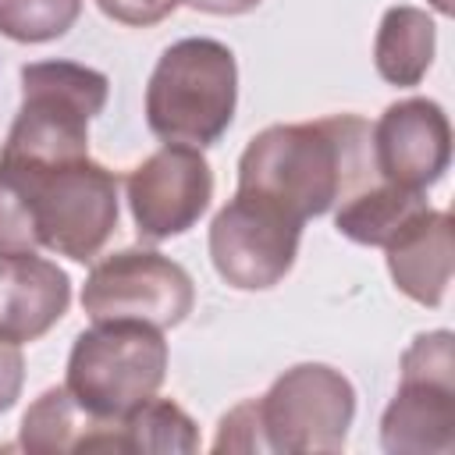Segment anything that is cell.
I'll return each mask as SVG.
<instances>
[{
  "label": "cell",
  "mask_w": 455,
  "mask_h": 455,
  "mask_svg": "<svg viewBox=\"0 0 455 455\" xmlns=\"http://www.w3.org/2000/svg\"><path fill=\"white\" fill-rule=\"evenodd\" d=\"M36 249H39V238L32 228L28 199H25L21 185L0 167V256L36 252Z\"/></svg>",
  "instance_id": "obj_19"
},
{
  "label": "cell",
  "mask_w": 455,
  "mask_h": 455,
  "mask_svg": "<svg viewBox=\"0 0 455 455\" xmlns=\"http://www.w3.org/2000/svg\"><path fill=\"white\" fill-rule=\"evenodd\" d=\"M128 206L146 242L185 235L213 199V174L196 146L164 142L128 174Z\"/></svg>",
  "instance_id": "obj_10"
},
{
  "label": "cell",
  "mask_w": 455,
  "mask_h": 455,
  "mask_svg": "<svg viewBox=\"0 0 455 455\" xmlns=\"http://www.w3.org/2000/svg\"><path fill=\"white\" fill-rule=\"evenodd\" d=\"M256 412L267 451L334 455L345 448L355 416V387L327 363H299L256 398Z\"/></svg>",
  "instance_id": "obj_7"
},
{
  "label": "cell",
  "mask_w": 455,
  "mask_h": 455,
  "mask_svg": "<svg viewBox=\"0 0 455 455\" xmlns=\"http://www.w3.org/2000/svg\"><path fill=\"white\" fill-rule=\"evenodd\" d=\"M377 178L370 124L355 114L270 124L249 139L238 160V192L302 224Z\"/></svg>",
  "instance_id": "obj_1"
},
{
  "label": "cell",
  "mask_w": 455,
  "mask_h": 455,
  "mask_svg": "<svg viewBox=\"0 0 455 455\" xmlns=\"http://www.w3.org/2000/svg\"><path fill=\"white\" fill-rule=\"evenodd\" d=\"M21 384H25V355H21V345L0 338V412H7L18 402Z\"/></svg>",
  "instance_id": "obj_22"
},
{
  "label": "cell",
  "mask_w": 455,
  "mask_h": 455,
  "mask_svg": "<svg viewBox=\"0 0 455 455\" xmlns=\"http://www.w3.org/2000/svg\"><path fill=\"white\" fill-rule=\"evenodd\" d=\"M103 71L75 60H36L21 68V107L0 160L60 164L89 156V121L107 107Z\"/></svg>",
  "instance_id": "obj_4"
},
{
  "label": "cell",
  "mask_w": 455,
  "mask_h": 455,
  "mask_svg": "<svg viewBox=\"0 0 455 455\" xmlns=\"http://www.w3.org/2000/svg\"><path fill=\"white\" fill-rule=\"evenodd\" d=\"M71 306V277L36 252L0 256V338L25 345L43 338Z\"/></svg>",
  "instance_id": "obj_12"
},
{
  "label": "cell",
  "mask_w": 455,
  "mask_h": 455,
  "mask_svg": "<svg viewBox=\"0 0 455 455\" xmlns=\"http://www.w3.org/2000/svg\"><path fill=\"white\" fill-rule=\"evenodd\" d=\"M167 377L164 331L142 320H92L68 355L64 387L92 416L124 419Z\"/></svg>",
  "instance_id": "obj_5"
},
{
  "label": "cell",
  "mask_w": 455,
  "mask_h": 455,
  "mask_svg": "<svg viewBox=\"0 0 455 455\" xmlns=\"http://www.w3.org/2000/svg\"><path fill=\"white\" fill-rule=\"evenodd\" d=\"M96 4L107 18L132 25V28H146V25H156L167 14H174V7L181 0H96Z\"/></svg>",
  "instance_id": "obj_21"
},
{
  "label": "cell",
  "mask_w": 455,
  "mask_h": 455,
  "mask_svg": "<svg viewBox=\"0 0 455 455\" xmlns=\"http://www.w3.org/2000/svg\"><path fill=\"white\" fill-rule=\"evenodd\" d=\"M213 451H267L263 430H259V412H256V398L235 405L217 430Z\"/></svg>",
  "instance_id": "obj_20"
},
{
  "label": "cell",
  "mask_w": 455,
  "mask_h": 455,
  "mask_svg": "<svg viewBox=\"0 0 455 455\" xmlns=\"http://www.w3.org/2000/svg\"><path fill=\"white\" fill-rule=\"evenodd\" d=\"M387 270L402 295L419 306H441L451 284V217L444 210L416 213L387 245Z\"/></svg>",
  "instance_id": "obj_13"
},
{
  "label": "cell",
  "mask_w": 455,
  "mask_h": 455,
  "mask_svg": "<svg viewBox=\"0 0 455 455\" xmlns=\"http://www.w3.org/2000/svg\"><path fill=\"white\" fill-rule=\"evenodd\" d=\"M124 451H178L192 455L199 448V430L192 416L171 398H146L121 419Z\"/></svg>",
  "instance_id": "obj_17"
},
{
  "label": "cell",
  "mask_w": 455,
  "mask_h": 455,
  "mask_svg": "<svg viewBox=\"0 0 455 455\" xmlns=\"http://www.w3.org/2000/svg\"><path fill=\"white\" fill-rule=\"evenodd\" d=\"M196 306L188 270L153 249H121L100 259L82 284L89 320H142L160 331L178 327Z\"/></svg>",
  "instance_id": "obj_8"
},
{
  "label": "cell",
  "mask_w": 455,
  "mask_h": 455,
  "mask_svg": "<svg viewBox=\"0 0 455 455\" xmlns=\"http://www.w3.org/2000/svg\"><path fill=\"white\" fill-rule=\"evenodd\" d=\"M188 4L192 11H203V14H245L252 7H259V0H181Z\"/></svg>",
  "instance_id": "obj_23"
},
{
  "label": "cell",
  "mask_w": 455,
  "mask_h": 455,
  "mask_svg": "<svg viewBox=\"0 0 455 455\" xmlns=\"http://www.w3.org/2000/svg\"><path fill=\"white\" fill-rule=\"evenodd\" d=\"M0 167L21 185L32 213L39 249L89 263L117 228V174L103 164L78 156L60 164H18Z\"/></svg>",
  "instance_id": "obj_3"
},
{
  "label": "cell",
  "mask_w": 455,
  "mask_h": 455,
  "mask_svg": "<svg viewBox=\"0 0 455 455\" xmlns=\"http://www.w3.org/2000/svg\"><path fill=\"white\" fill-rule=\"evenodd\" d=\"M302 220L235 192L210 224L213 270L238 291H267L295 267Z\"/></svg>",
  "instance_id": "obj_9"
},
{
  "label": "cell",
  "mask_w": 455,
  "mask_h": 455,
  "mask_svg": "<svg viewBox=\"0 0 455 455\" xmlns=\"http://www.w3.org/2000/svg\"><path fill=\"white\" fill-rule=\"evenodd\" d=\"M377 174L391 185L427 192L451 164V124L441 103L409 96L391 103L370 128Z\"/></svg>",
  "instance_id": "obj_11"
},
{
  "label": "cell",
  "mask_w": 455,
  "mask_h": 455,
  "mask_svg": "<svg viewBox=\"0 0 455 455\" xmlns=\"http://www.w3.org/2000/svg\"><path fill=\"white\" fill-rule=\"evenodd\" d=\"M82 14V0H0V36L14 43L60 39Z\"/></svg>",
  "instance_id": "obj_18"
},
{
  "label": "cell",
  "mask_w": 455,
  "mask_h": 455,
  "mask_svg": "<svg viewBox=\"0 0 455 455\" xmlns=\"http://www.w3.org/2000/svg\"><path fill=\"white\" fill-rule=\"evenodd\" d=\"M18 444L32 455H64V451H124L121 419L92 416L78 398L60 384L43 391L21 416Z\"/></svg>",
  "instance_id": "obj_14"
},
{
  "label": "cell",
  "mask_w": 455,
  "mask_h": 455,
  "mask_svg": "<svg viewBox=\"0 0 455 455\" xmlns=\"http://www.w3.org/2000/svg\"><path fill=\"white\" fill-rule=\"evenodd\" d=\"M238 103L235 53L210 36H188L171 43L146 85V124L164 142L213 146Z\"/></svg>",
  "instance_id": "obj_2"
},
{
  "label": "cell",
  "mask_w": 455,
  "mask_h": 455,
  "mask_svg": "<svg viewBox=\"0 0 455 455\" xmlns=\"http://www.w3.org/2000/svg\"><path fill=\"white\" fill-rule=\"evenodd\" d=\"M430 203L423 192L416 188H402L391 185L384 178L370 181L366 188H359L355 196H348L338 213H334V228L355 242V245H377L384 249L416 213H423Z\"/></svg>",
  "instance_id": "obj_16"
},
{
  "label": "cell",
  "mask_w": 455,
  "mask_h": 455,
  "mask_svg": "<svg viewBox=\"0 0 455 455\" xmlns=\"http://www.w3.org/2000/svg\"><path fill=\"white\" fill-rule=\"evenodd\" d=\"M430 4H434L441 14H451V0H430Z\"/></svg>",
  "instance_id": "obj_24"
},
{
  "label": "cell",
  "mask_w": 455,
  "mask_h": 455,
  "mask_svg": "<svg viewBox=\"0 0 455 455\" xmlns=\"http://www.w3.org/2000/svg\"><path fill=\"white\" fill-rule=\"evenodd\" d=\"M434 46H437V28L427 11L409 4L387 7L373 39L377 75L387 85H402V89L419 85L434 64Z\"/></svg>",
  "instance_id": "obj_15"
},
{
  "label": "cell",
  "mask_w": 455,
  "mask_h": 455,
  "mask_svg": "<svg viewBox=\"0 0 455 455\" xmlns=\"http://www.w3.org/2000/svg\"><path fill=\"white\" fill-rule=\"evenodd\" d=\"M451 331L416 334L402 352V384L380 416L387 455L455 451V352Z\"/></svg>",
  "instance_id": "obj_6"
}]
</instances>
